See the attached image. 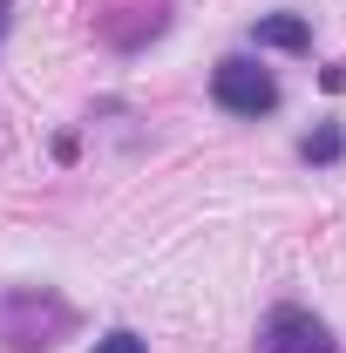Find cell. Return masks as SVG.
Listing matches in <instances>:
<instances>
[{
    "label": "cell",
    "mask_w": 346,
    "mask_h": 353,
    "mask_svg": "<svg viewBox=\"0 0 346 353\" xmlns=\"http://www.w3.org/2000/svg\"><path fill=\"white\" fill-rule=\"evenodd\" d=\"M211 95H217V109H231V116H265V109H278V82H272V68L245 61V54L217 61Z\"/></svg>",
    "instance_id": "1"
},
{
    "label": "cell",
    "mask_w": 346,
    "mask_h": 353,
    "mask_svg": "<svg viewBox=\"0 0 346 353\" xmlns=\"http://www.w3.org/2000/svg\"><path fill=\"white\" fill-rule=\"evenodd\" d=\"M95 353H143V340H136V333H102Z\"/></svg>",
    "instance_id": "5"
},
{
    "label": "cell",
    "mask_w": 346,
    "mask_h": 353,
    "mask_svg": "<svg viewBox=\"0 0 346 353\" xmlns=\"http://www.w3.org/2000/svg\"><path fill=\"white\" fill-rule=\"evenodd\" d=\"M7 7H14V0H0V34H7Z\"/></svg>",
    "instance_id": "6"
},
{
    "label": "cell",
    "mask_w": 346,
    "mask_h": 353,
    "mask_svg": "<svg viewBox=\"0 0 346 353\" xmlns=\"http://www.w3.org/2000/svg\"><path fill=\"white\" fill-rule=\"evenodd\" d=\"M258 353H340V340L326 333V319H312L305 306H278L258 333Z\"/></svg>",
    "instance_id": "2"
},
{
    "label": "cell",
    "mask_w": 346,
    "mask_h": 353,
    "mask_svg": "<svg viewBox=\"0 0 346 353\" xmlns=\"http://www.w3.org/2000/svg\"><path fill=\"white\" fill-rule=\"evenodd\" d=\"M340 150H346V136L326 123V130H312L305 136V163H340Z\"/></svg>",
    "instance_id": "4"
},
{
    "label": "cell",
    "mask_w": 346,
    "mask_h": 353,
    "mask_svg": "<svg viewBox=\"0 0 346 353\" xmlns=\"http://www.w3.org/2000/svg\"><path fill=\"white\" fill-rule=\"evenodd\" d=\"M252 41H258V48H285V54H299V48H312V21H305V14H265L258 28H252Z\"/></svg>",
    "instance_id": "3"
}]
</instances>
